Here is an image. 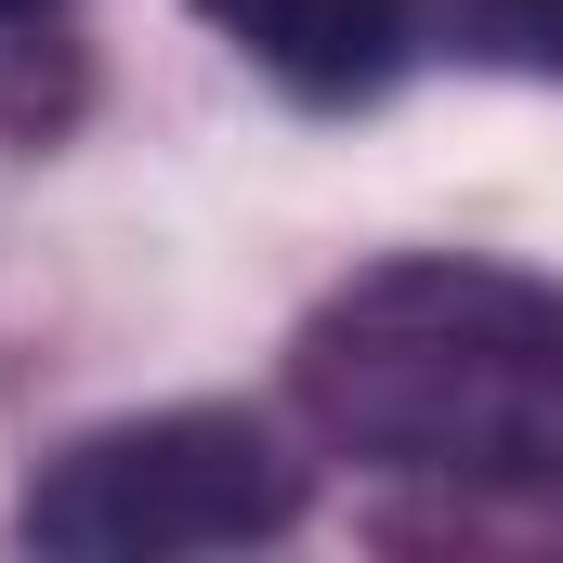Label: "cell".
<instances>
[{
  "mask_svg": "<svg viewBox=\"0 0 563 563\" xmlns=\"http://www.w3.org/2000/svg\"><path fill=\"white\" fill-rule=\"evenodd\" d=\"M301 420L367 472L472 498L563 485V288L498 263H380L288 354Z\"/></svg>",
  "mask_w": 563,
  "mask_h": 563,
  "instance_id": "1",
  "label": "cell"
},
{
  "mask_svg": "<svg viewBox=\"0 0 563 563\" xmlns=\"http://www.w3.org/2000/svg\"><path fill=\"white\" fill-rule=\"evenodd\" d=\"M301 511V459L263 420L170 407V420L79 432L26 485V538L66 563H170V551H250Z\"/></svg>",
  "mask_w": 563,
  "mask_h": 563,
  "instance_id": "2",
  "label": "cell"
},
{
  "mask_svg": "<svg viewBox=\"0 0 563 563\" xmlns=\"http://www.w3.org/2000/svg\"><path fill=\"white\" fill-rule=\"evenodd\" d=\"M197 13L301 106H367L420 40V0H197Z\"/></svg>",
  "mask_w": 563,
  "mask_h": 563,
  "instance_id": "3",
  "label": "cell"
},
{
  "mask_svg": "<svg viewBox=\"0 0 563 563\" xmlns=\"http://www.w3.org/2000/svg\"><path fill=\"white\" fill-rule=\"evenodd\" d=\"M459 40H472L485 66L563 79V0H459Z\"/></svg>",
  "mask_w": 563,
  "mask_h": 563,
  "instance_id": "4",
  "label": "cell"
},
{
  "mask_svg": "<svg viewBox=\"0 0 563 563\" xmlns=\"http://www.w3.org/2000/svg\"><path fill=\"white\" fill-rule=\"evenodd\" d=\"M40 13H53V0H0V26H40Z\"/></svg>",
  "mask_w": 563,
  "mask_h": 563,
  "instance_id": "5",
  "label": "cell"
}]
</instances>
